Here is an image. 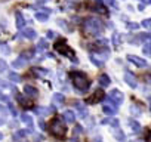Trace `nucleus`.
Here are the masks:
<instances>
[{
	"instance_id": "f3484780",
	"label": "nucleus",
	"mask_w": 151,
	"mask_h": 142,
	"mask_svg": "<svg viewBox=\"0 0 151 142\" xmlns=\"http://www.w3.org/2000/svg\"><path fill=\"white\" fill-rule=\"evenodd\" d=\"M98 80H99V85H101V86H104V87H107V86L110 85V77H108L107 74H101Z\"/></svg>"
},
{
	"instance_id": "a211bd4d",
	"label": "nucleus",
	"mask_w": 151,
	"mask_h": 142,
	"mask_svg": "<svg viewBox=\"0 0 151 142\" xmlns=\"http://www.w3.org/2000/svg\"><path fill=\"white\" fill-rule=\"evenodd\" d=\"M6 115H8V111H6V108L3 107V105H0V126L2 124H5V118H6Z\"/></svg>"
},
{
	"instance_id": "72a5a7b5",
	"label": "nucleus",
	"mask_w": 151,
	"mask_h": 142,
	"mask_svg": "<svg viewBox=\"0 0 151 142\" xmlns=\"http://www.w3.org/2000/svg\"><path fill=\"white\" fill-rule=\"evenodd\" d=\"M144 52H145V55H150V56H151V49H150V46L144 47Z\"/></svg>"
},
{
	"instance_id": "f257e3e1",
	"label": "nucleus",
	"mask_w": 151,
	"mask_h": 142,
	"mask_svg": "<svg viewBox=\"0 0 151 142\" xmlns=\"http://www.w3.org/2000/svg\"><path fill=\"white\" fill-rule=\"evenodd\" d=\"M104 30V25H102V21L98 19V18H86L82 24V33L85 37H95V36H99Z\"/></svg>"
},
{
	"instance_id": "393cba45",
	"label": "nucleus",
	"mask_w": 151,
	"mask_h": 142,
	"mask_svg": "<svg viewBox=\"0 0 151 142\" xmlns=\"http://www.w3.org/2000/svg\"><path fill=\"white\" fill-rule=\"evenodd\" d=\"M8 77H9V80L14 82V83H19V82H21V77H19L18 74H15V73H9Z\"/></svg>"
},
{
	"instance_id": "20e7f679",
	"label": "nucleus",
	"mask_w": 151,
	"mask_h": 142,
	"mask_svg": "<svg viewBox=\"0 0 151 142\" xmlns=\"http://www.w3.org/2000/svg\"><path fill=\"white\" fill-rule=\"evenodd\" d=\"M55 50L59 52V53H62L64 56H70V58L73 59V62H77L74 52L67 46V40H65V39H58V40L55 42Z\"/></svg>"
},
{
	"instance_id": "7c9ffc66",
	"label": "nucleus",
	"mask_w": 151,
	"mask_h": 142,
	"mask_svg": "<svg viewBox=\"0 0 151 142\" xmlns=\"http://www.w3.org/2000/svg\"><path fill=\"white\" fill-rule=\"evenodd\" d=\"M91 61H92V62H93L96 67H101V65H102V62H101V61H98L95 56H91Z\"/></svg>"
},
{
	"instance_id": "aec40b11",
	"label": "nucleus",
	"mask_w": 151,
	"mask_h": 142,
	"mask_svg": "<svg viewBox=\"0 0 151 142\" xmlns=\"http://www.w3.org/2000/svg\"><path fill=\"white\" fill-rule=\"evenodd\" d=\"M24 25H25V19H24V16H22L21 14H17V27L21 30V28H24Z\"/></svg>"
},
{
	"instance_id": "f704fd0d",
	"label": "nucleus",
	"mask_w": 151,
	"mask_h": 142,
	"mask_svg": "<svg viewBox=\"0 0 151 142\" xmlns=\"http://www.w3.org/2000/svg\"><path fill=\"white\" fill-rule=\"evenodd\" d=\"M40 127H42V129H46V123H45V121H40Z\"/></svg>"
},
{
	"instance_id": "ddd939ff",
	"label": "nucleus",
	"mask_w": 151,
	"mask_h": 142,
	"mask_svg": "<svg viewBox=\"0 0 151 142\" xmlns=\"http://www.w3.org/2000/svg\"><path fill=\"white\" fill-rule=\"evenodd\" d=\"M21 36H24L25 39H30V40H33V39H36V31L33 30V28H25V30H22V33H21Z\"/></svg>"
},
{
	"instance_id": "4468645a",
	"label": "nucleus",
	"mask_w": 151,
	"mask_h": 142,
	"mask_svg": "<svg viewBox=\"0 0 151 142\" xmlns=\"http://www.w3.org/2000/svg\"><path fill=\"white\" fill-rule=\"evenodd\" d=\"M18 101H19V104H21V105H24L25 108H31V107H33V102H31L30 99H27L24 95L18 96Z\"/></svg>"
},
{
	"instance_id": "c85d7f7f",
	"label": "nucleus",
	"mask_w": 151,
	"mask_h": 142,
	"mask_svg": "<svg viewBox=\"0 0 151 142\" xmlns=\"http://www.w3.org/2000/svg\"><path fill=\"white\" fill-rule=\"evenodd\" d=\"M6 67H8V64H6L3 59H0V73H2V71H5Z\"/></svg>"
},
{
	"instance_id": "cd10ccee",
	"label": "nucleus",
	"mask_w": 151,
	"mask_h": 142,
	"mask_svg": "<svg viewBox=\"0 0 151 142\" xmlns=\"http://www.w3.org/2000/svg\"><path fill=\"white\" fill-rule=\"evenodd\" d=\"M37 47H39L40 50H45V49L47 47V43H46L45 40H40V42H39V46H37Z\"/></svg>"
},
{
	"instance_id": "9b49d317",
	"label": "nucleus",
	"mask_w": 151,
	"mask_h": 142,
	"mask_svg": "<svg viewBox=\"0 0 151 142\" xmlns=\"http://www.w3.org/2000/svg\"><path fill=\"white\" fill-rule=\"evenodd\" d=\"M124 80L127 82V85H129L130 87H136V85H138L136 77H135L133 74H130V73H126V74H124Z\"/></svg>"
},
{
	"instance_id": "39448f33",
	"label": "nucleus",
	"mask_w": 151,
	"mask_h": 142,
	"mask_svg": "<svg viewBox=\"0 0 151 142\" xmlns=\"http://www.w3.org/2000/svg\"><path fill=\"white\" fill-rule=\"evenodd\" d=\"M107 99L113 104V105H116V107H119V105H122V102H123V93L120 92V90H111V93L107 96Z\"/></svg>"
},
{
	"instance_id": "5701e85b",
	"label": "nucleus",
	"mask_w": 151,
	"mask_h": 142,
	"mask_svg": "<svg viewBox=\"0 0 151 142\" xmlns=\"http://www.w3.org/2000/svg\"><path fill=\"white\" fill-rule=\"evenodd\" d=\"M64 101H65V98H64V95H61V93H56V95L53 96V102L56 104V107L61 105V104H64Z\"/></svg>"
},
{
	"instance_id": "1a4fd4ad",
	"label": "nucleus",
	"mask_w": 151,
	"mask_h": 142,
	"mask_svg": "<svg viewBox=\"0 0 151 142\" xmlns=\"http://www.w3.org/2000/svg\"><path fill=\"white\" fill-rule=\"evenodd\" d=\"M62 118H64V121L65 123H74V120H76V114L71 111V110H67V111H64V114H62Z\"/></svg>"
},
{
	"instance_id": "0eeeda50",
	"label": "nucleus",
	"mask_w": 151,
	"mask_h": 142,
	"mask_svg": "<svg viewBox=\"0 0 151 142\" xmlns=\"http://www.w3.org/2000/svg\"><path fill=\"white\" fill-rule=\"evenodd\" d=\"M127 59H129L132 64H135L136 67H141V68H144V67H147V65H148L145 59L138 58V56H135V55H127Z\"/></svg>"
},
{
	"instance_id": "4be33fe9",
	"label": "nucleus",
	"mask_w": 151,
	"mask_h": 142,
	"mask_svg": "<svg viewBox=\"0 0 151 142\" xmlns=\"http://www.w3.org/2000/svg\"><path fill=\"white\" fill-rule=\"evenodd\" d=\"M49 14H50V12H45V14H43V11H40V12L36 14V18H37L39 21H46V19L49 18Z\"/></svg>"
},
{
	"instance_id": "2f4dec72",
	"label": "nucleus",
	"mask_w": 151,
	"mask_h": 142,
	"mask_svg": "<svg viewBox=\"0 0 151 142\" xmlns=\"http://www.w3.org/2000/svg\"><path fill=\"white\" fill-rule=\"evenodd\" d=\"M142 25L147 27V28H151V19H145V21H142Z\"/></svg>"
},
{
	"instance_id": "dca6fc26",
	"label": "nucleus",
	"mask_w": 151,
	"mask_h": 142,
	"mask_svg": "<svg viewBox=\"0 0 151 142\" xmlns=\"http://www.w3.org/2000/svg\"><path fill=\"white\" fill-rule=\"evenodd\" d=\"M102 111L105 114H116L117 113V107L116 105H104L102 107Z\"/></svg>"
},
{
	"instance_id": "f8f14e48",
	"label": "nucleus",
	"mask_w": 151,
	"mask_h": 142,
	"mask_svg": "<svg viewBox=\"0 0 151 142\" xmlns=\"http://www.w3.org/2000/svg\"><path fill=\"white\" fill-rule=\"evenodd\" d=\"M53 111V108H45V107H36L34 108V113L37 115H47Z\"/></svg>"
},
{
	"instance_id": "6ab92c4d",
	"label": "nucleus",
	"mask_w": 151,
	"mask_h": 142,
	"mask_svg": "<svg viewBox=\"0 0 151 142\" xmlns=\"http://www.w3.org/2000/svg\"><path fill=\"white\" fill-rule=\"evenodd\" d=\"M129 126L132 127V130H133L135 133H139V132H141V126H139V123H138L136 120H129Z\"/></svg>"
},
{
	"instance_id": "6e6552de",
	"label": "nucleus",
	"mask_w": 151,
	"mask_h": 142,
	"mask_svg": "<svg viewBox=\"0 0 151 142\" xmlns=\"http://www.w3.org/2000/svg\"><path fill=\"white\" fill-rule=\"evenodd\" d=\"M24 93H25L28 98H37V95H39V90H37L36 87L30 86V85H25V86H24Z\"/></svg>"
},
{
	"instance_id": "c756f323",
	"label": "nucleus",
	"mask_w": 151,
	"mask_h": 142,
	"mask_svg": "<svg viewBox=\"0 0 151 142\" xmlns=\"http://www.w3.org/2000/svg\"><path fill=\"white\" fill-rule=\"evenodd\" d=\"M0 101H3V102H9V96H6L3 92H0Z\"/></svg>"
},
{
	"instance_id": "a878e982",
	"label": "nucleus",
	"mask_w": 151,
	"mask_h": 142,
	"mask_svg": "<svg viewBox=\"0 0 151 142\" xmlns=\"http://www.w3.org/2000/svg\"><path fill=\"white\" fill-rule=\"evenodd\" d=\"M102 124H113L114 127L119 126V120H102Z\"/></svg>"
},
{
	"instance_id": "423d86ee",
	"label": "nucleus",
	"mask_w": 151,
	"mask_h": 142,
	"mask_svg": "<svg viewBox=\"0 0 151 142\" xmlns=\"http://www.w3.org/2000/svg\"><path fill=\"white\" fill-rule=\"evenodd\" d=\"M104 98H105V93H104V90H102V89H98V90L93 93V96H91V98L88 99V102H89V104H96V102L102 101Z\"/></svg>"
},
{
	"instance_id": "4c0bfd02",
	"label": "nucleus",
	"mask_w": 151,
	"mask_h": 142,
	"mask_svg": "<svg viewBox=\"0 0 151 142\" xmlns=\"http://www.w3.org/2000/svg\"><path fill=\"white\" fill-rule=\"evenodd\" d=\"M150 111H151V104H150Z\"/></svg>"
},
{
	"instance_id": "9d476101",
	"label": "nucleus",
	"mask_w": 151,
	"mask_h": 142,
	"mask_svg": "<svg viewBox=\"0 0 151 142\" xmlns=\"http://www.w3.org/2000/svg\"><path fill=\"white\" fill-rule=\"evenodd\" d=\"M21 121H22V123H25V124L28 126L30 132H33V130H34V123H33V118H31L28 114H22V115H21Z\"/></svg>"
},
{
	"instance_id": "c9c22d12",
	"label": "nucleus",
	"mask_w": 151,
	"mask_h": 142,
	"mask_svg": "<svg viewBox=\"0 0 151 142\" xmlns=\"http://www.w3.org/2000/svg\"><path fill=\"white\" fill-rule=\"evenodd\" d=\"M129 28L133 30V28H138V25H135V24H129Z\"/></svg>"
},
{
	"instance_id": "f03ea898",
	"label": "nucleus",
	"mask_w": 151,
	"mask_h": 142,
	"mask_svg": "<svg viewBox=\"0 0 151 142\" xmlns=\"http://www.w3.org/2000/svg\"><path fill=\"white\" fill-rule=\"evenodd\" d=\"M68 76H70L73 85L76 86V89H77V90H80V92H86V90L89 89L91 82H89V79H88V76H86L85 73L73 70V71H70V73H68Z\"/></svg>"
},
{
	"instance_id": "e433bc0d",
	"label": "nucleus",
	"mask_w": 151,
	"mask_h": 142,
	"mask_svg": "<svg viewBox=\"0 0 151 142\" xmlns=\"http://www.w3.org/2000/svg\"><path fill=\"white\" fill-rule=\"evenodd\" d=\"M2 138H3V135H2V133H0V141H2Z\"/></svg>"
},
{
	"instance_id": "412c9836",
	"label": "nucleus",
	"mask_w": 151,
	"mask_h": 142,
	"mask_svg": "<svg viewBox=\"0 0 151 142\" xmlns=\"http://www.w3.org/2000/svg\"><path fill=\"white\" fill-rule=\"evenodd\" d=\"M82 132H83V127H82L80 124H77V126L74 127V132H73V141L77 139V136H79V135H82Z\"/></svg>"
},
{
	"instance_id": "2eb2a0df",
	"label": "nucleus",
	"mask_w": 151,
	"mask_h": 142,
	"mask_svg": "<svg viewBox=\"0 0 151 142\" xmlns=\"http://www.w3.org/2000/svg\"><path fill=\"white\" fill-rule=\"evenodd\" d=\"M27 61H28V59H27V58H25V56L22 55V56H19V58H18V59H17V61H15V62H14L12 65H14L15 68H19V67H24Z\"/></svg>"
},
{
	"instance_id": "b1692460",
	"label": "nucleus",
	"mask_w": 151,
	"mask_h": 142,
	"mask_svg": "<svg viewBox=\"0 0 151 142\" xmlns=\"http://www.w3.org/2000/svg\"><path fill=\"white\" fill-rule=\"evenodd\" d=\"M77 110H79V115H80V118H85V117H88V110H86V107H83V105H79V107H77Z\"/></svg>"
},
{
	"instance_id": "7ed1b4c3",
	"label": "nucleus",
	"mask_w": 151,
	"mask_h": 142,
	"mask_svg": "<svg viewBox=\"0 0 151 142\" xmlns=\"http://www.w3.org/2000/svg\"><path fill=\"white\" fill-rule=\"evenodd\" d=\"M50 132L56 136V138H65L67 135V129H65V121L61 117H53L50 124H49Z\"/></svg>"
},
{
	"instance_id": "bb28decb",
	"label": "nucleus",
	"mask_w": 151,
	"mask_h": 142,
	"mask_svg": "<svg viewBox=\"0 0 151 142\" xmlns=\"http://www.w3.org/2000/svg\"><path fill=\"white\" fill-rule=\"evenodd\" d=\"M114 136H116L119 141H124V135L120 132V129H116V132H114Z\"/></svg>"
},
{
	"instance_id": "473e14b6",
	"label": "nucleus",
	"mask_w": 151,
	"mask_h": 142,
	"mask_svg": "<svg viewBox=\"0 0 151 142\" xmlns=\"http://www.w3.org/2000/svg\"><path fill=\"white\" fill-rule=\"evenodd\" d=\"M113 42H114V44H119V43H120V37H119V34H117V33L114 34V37H113Z\"/></svg>"
}]
</instances>
